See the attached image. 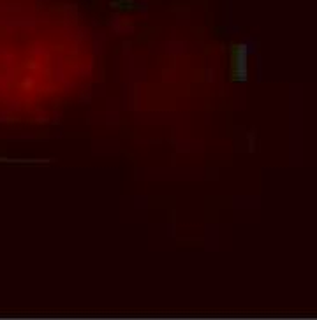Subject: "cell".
<instances>
[{
	"mask_svg": "<svg viewBox=\"0 0 317 320\" xmlns=\"http://www.w3.org/2000/svg\"><path fill=\"white\" fill-rule=\"evenodd\" d=\"M248 55L250 46L247 43L231 44V53H229V72H231V81L243 83L248 76Z\"/></svg>",
	"mask_w": 317,
	"mask_h": 320,
	"instance_id": "obj_1",
	"label": "cell"
},
{
	"mask_svg": "<svg viewBox=\"0 0 317 320\" xmlns=\"http://www.w3.org/2000/svg\"><path fill=\"white\" fill-rule=\"evenodd\" d=\"M115 11H120V12H131V11H138L140 9V4L136 0H111L109 2Z\"/></svg>",
	"mask_w": 317,
	"mask_h": 320,
	"instance_id": "obj_2",
	"label": "cell"
}]
</instances>
